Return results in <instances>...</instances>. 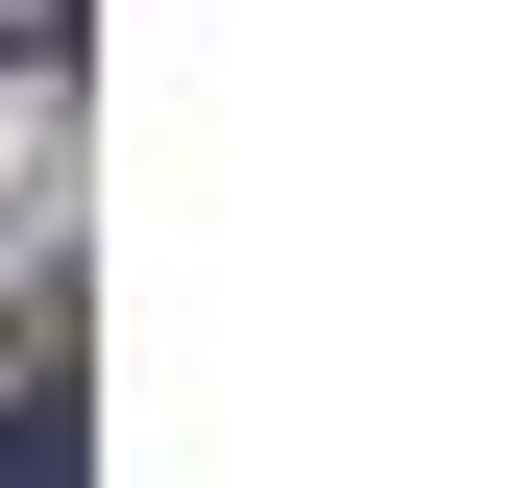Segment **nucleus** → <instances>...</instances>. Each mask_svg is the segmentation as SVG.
<instances>
[{"label":"nucleus","mask_w":512,"mask_h":488,"mask_svg":"<svg viewBox=\"0 0 512 488\" xmlns=\"http://www.w3.org/2000/svg\"><path fill=\"white\" fill-rule=\"evenodd\" d=\"M0 488H74V391H0Z\"/></svg>","instance_id":"obj_1"}]
</instances>
